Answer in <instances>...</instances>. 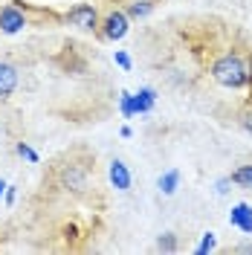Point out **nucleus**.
I'll list each match as a JSON object with an SVG mask.
<instances>
[{
	"instance_id": "nucleus-1",
	"label": "nucleus",
	"mask_w": 252,
	"mask_h": 255,
	"mask_svg": "<svg viewBox=\"0 0 252 255\" xmlns=\"http://www.w3.org/2000/svg\"><path fill=\"white\" fill-rule=\"evenodd\" d=\"M212 79L218 81L221 87H229V90H241L247 87V61L238 55V52H223L218 55L212 67H209Z\"/></svg>"
},
{
	"instance_id": "nucleus-2",
	"label": "nucleus",
	"mask_w": 252,
	"mask_h": 255,
	"mask_svg": "<svg viewBox=\"0 0 252 255\" xmlns=\"http://www.w3.org/2000/svg\"><path fill=\"white\" fill-rule=\"evenodd\" d=\"M99 26H102V38L105 41H122L127 35V29H130V17L122 9H111L108 15L99 20Z\"/></svg>"
},
{
	"instance_id": "nucleus-3",
	"label": "nucleus",
	"mask_w": 252,
	"mask_h": 255,
	"mask_svg": "<svg viewBox=\"0 0 252 255\" xmlns=\"http://www.w3.org/2000/svg\"><path fill=\"white\" fill-rule=\"evenodd\" d=\"M67 23L81 29V32H96L99 29V12H96V6H90V3H79V6H73L67 12Z\"/></svg>"
},
{
	"instance_id": "nucleus-4",
	"label": "nucleus",
	"mask_w": 252,
	"mask_h": 255,
	"mask_svg": "<svg viewBox=\"0 0 252 255\" xmlns=\"http://www.w3.org/2000/svg\"><path fill=\"white\" fill-rule=\"evenodd\" d=\"M58 183L67 191H84V186H87V168L81 162H67V165L58 168Z\"/></svg>"
},
{
	"instance_id": "nucleus-5",
	"label": "nucleus",
	"mask_w": 252,
	"mask_h": 255,
	"mask_svg": "<svg viewBox=\"0 0 252 255\" xmlns=\"http://www.w3.org/2000/svg\"><path fill=\"white\" fill-rule=\"evenodd\" d=\"M23 26H26L23 9H17V6H3L0 9V32L3 35H17Z\"/></svg>"
},
{
	"instance_id": "nucleus-6",
	"label": "nucleus",
	"mask_w": 252,
	"mask_h": 255,
	"mask_svg": "<svg viewBox=\"0 0 252 255\" xmlns=\"http://www.w3.org/2000/svg\"><path fill=\"white\" fill-rule=\"evenodd\" d=\"M17 84H20V73H17L15 64L9 61H0V102H6L9 96L17 90Z\"/></svg>"
},
{
	"instance_id": "nucleus-7",
	"label": "nucleus",
	"mask_w": 252,
	"mask_h": 255,
	"mask_svg": "<svg viewBox=\"0 0 252 255\" xmlns=\"http://www.w3.org/2000/svg\"><path fill=\"white\" fill-rule=\"evenodd\" d=\"M108 177H111V186L116 191H130V186H133V174H130V168H127L122 159H113L111 162Z\"/></svg>"
},
{
	"instance_id": "nucleus-8",
	"label": "nucleus",
	"mask_w": 252,
	"mask_h": 255,
	"mask_svg": "<svg viewBox=\"0 0 252 255\" xmlns=\"http://www.w3.org/2000/svg\"><path fill=\"white\" fill-rule=\"evenodd\" d=\"M229 223L241 229L244 235H252V206L250 203H235L229 212Z\"/></svg>"
},
{
	"instance_id": "nucleus-9",
	"label": "nucleus",
	"mask_w": 252,
	"mask_h": 255,
	"mask_svg": "<svg viewBox=\"0 0 252 255\" xmlns=\"http://www.w3.org/2000/svg\"><path fill=\"white\" fill-rule=\"evenodd\" d=\"M157 102V90L154 87H139V93H133V113H151Z\"/></svg>"
},
{
	"instance_id": "nucleus-10",
	"label": "nucleus",
	"mask_w": 252,
	"mask_h": 255,
	"mask_svg": "<svg viewBox=\"0 0 252 255\" xmlns=\"http://www.w3.org/2000/svg\"><path fill=\"white\" fill-rule=\"evenodd\" d=\"M159 191H162V194H165V197H171L174 191L180 189V171H177V168H168V171H165V174H159Z\"/></svg>"
},
{
	"instance_id": "nucleus-11",
	"label": "nucleus",
	"mask_w": 252,
	"mask_h": 255,
	"mask_svg": "<svg viewBox=\"0 0 252 255\" xmlns=\"http://www.w3.org/2000/svg\"><path fill=\"white\" fill-rule=\"evenodd\" d=\"M127 17H133V20H142V17H148L151 12H154V3L151 0H133L130 6L125 9Z\"/></svg>"
},
{
	"instance_id": "nucleus-12",
	"label": "nucleus",
	"mask_w": 252,
	"mask_h": 255,
	"mask_svg": "<svg viewBox=\"0 0 252 255\" xmlns=\"http://www.w3.org/2000/svg\"><path fill=\"white\" fill-rule=\"evenodd\" d=\"M229 180H232L235 186H241V189L252 191V165H241V168H235V171L229 174Z\"/></svg>"
},
{
	"instance_id": "nucleus-13",
	"label": "nucleus",
	"mask_w": 252,
	"mask_h": 255,
	"mask_svg": "<svg viewBox=\"0 0 252 255\" xmlns=\"http://www.w3.org/2000/svg\"><path fill=\"white\" fill-rule=\"evenodd\" d=\"M157 250L159 253H177V235L174 232H162L157 238Z\"/></svg>"
},
{
	"instance_id": "nucleus-14",
	"label": "nucleus",
	"mask_w": 252,
	"mask_h": 255,
	"mask_svg": "<svg viewBox=\"0 0 252 255\" xmlns=\"http://www.w3.org/2000/svg\"><path fill=\"white\" fill-rule=\"evenodd\" d=\"M119 111H122V116H125V119L136 116V113H133V93H127V90H122V93H119Z\"/></svg>"
},
{
	"instance_id": "nucleus-15",
	"label": "nucleus",
	"mask_w": 252,
	"mask_h": 255,
	"mask_svg": "<svg viewBox=\"0 0 252 255\" xmlns=\"http://www.w3.org/2000/svg\"><path fill=\"white\" fill-rule=\"evenodd\" d=\"M15 151H17V157H23L26 162H38V159H41V157H38V151H35L32 145H26V142H17Z\"/></svg>"
},
{
	"instance_id": "nucleus-16",
	"label": "nucleus",
	"mask_w": 252,
	"mask_h": 255,
	"mask_svg": "<svg viewBox=\"0 0 252 255\" xmlns=\"http://www.w3.org/2000/svg\"><path fill=\"white\" fill-rule=\"evenodd\" d=\"M218 247V238H215V232H206L203 241H200V247H197V255H209L212 250Z\"/></svg>"
},
{
	"instance_id": "nucleus-17",
	"label": "nucleus",
	"mask_w": 252,
	"mask_h": 255,
	"mask_svg": "<svg viewBox=\"0 0 252 255\" xmlns=\"http://www.w3.org/2000/svg\"><path fill=\"white\" fill-rule=\"evenodd\" d=\"M113 61L119 64V67H122V70H130V67H133V61H130V55H127L125 49H116V52H113Z\"/></svg>"
},
{
	"instance_id": "nucleus-18",
	"label": "nucleus",
	"mask_w": 252,
	"mask_h": 255,
	"mask_svg": "<svg viewBox=\"0 0 252 255\" xmlns=\"http://www.w3.org/2000/svg\"><path fill=\"white\" fill-rule=\"evenodd\" d=\"M229 186H232V180H229V177H223V180H218V186H215V191H218V194H229Z\"/></svg>"
},
{
	"instance_id": "nucleus-19",
	"label": "nucleus",
	"mask_w": 252,
	"mask_h": 255,
	"mask_svg": "<svg viewBox=\"0 0 252 255\" xmlns=\"http://www.w3.org/2000/svg\"><path fill=\"white\" fill-rule=\"evenodd\" d=\"M241 128L252 136V113H244V116H241Z\"/></svg>"
},
{
	"instance_id": "nucleus-20",
	"label": "nucleus",
	"mask_w": 252,
	"mask_h": 255,
	"mask_svg": "<svg viewBox=\"0 0 252 255\" xmlns=\"http://www.w3.org/2000/svg\"><path fill=\"white\" fill-rule=\"evenodd\" d=\"M15 197H17V189L15 186H6V203H15Z\"/></svg>"
},
{
	"instance_id": "nucleus-21",
	"label": "nucleus",
	"mask_w": 252,
	"mask_h": 255,
	"mask_svg": "<svg viewBox=\"0 0 252 255\" xmlns=\"http://www.w3.org/2000/svg\"><path fill=\"white\" fill-rule=\"evenodd\" d=\"M247 84L252 87V55H250V61H247Z\"/></svg>"
},
{
	"instance_id": "nucleus-22",
	"label": "nucleus",
	"mask_w": 252,
	"mask_h": 255,
	"mask_svg": "<svg viewBox=\"0 0 252 255\" xmlns=\"http://www.w3.org/2000/svg\"><path fill=\"white\" fill-rule=\"evenodd\" d=\"M238 253H250L252 255V244H241V247H238Z\"/></svg>"
},
{
	"instance_id": "nucleus-23",
	"label": "nucleus",
	"mask_w": 252,
	"mask_h": 255,
	"mask_svg": "<svg viewBox=\"0 0 252 255\" xmlns=\"http://www.w3.org/2000/svg\"><path fill=\"white\" fill-rule=\"evenodd\" d=\"M3 194H6V183H3V180H0V197H3Z\"/></svg>"
}]
</instances>
